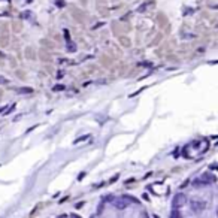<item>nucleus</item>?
<instances>
[{"label":"nucleus","mask_w":218,"mask_h":218,"mask_svg":"<svg viewBox=\"0 0 218 218\" xmlns=\"http://www.w3.org/2000/svg\"><path fill=\"white\" fill-rule=\"evenodd\" d=\"M209 169H211V170H215V169H217V164H215V163H212L211 166H209Z\"/></svg>","instance_id":"17"},{"label":"nucleus","mask_w":218,"mask_h":218,"mask_svg":"<svg viewBox=\"0 0 218 218\" xmlns=\"http://www.w3.org/2000/svg\"><path fill=\"white\" fill-rule=\"evenodd\" d=\"M16 93H20V94H31L33 88L31 87H21V88H16Z\"/></svg>","instance_id":"2"},{"label":"nucleus","mask_w":218,"mask_h":218,"mask_svg":"<svg viewBox=\"0 0 218 218\" xmlns=\"http://www.w3.org/2000/svg\"><path fill=\"white\" fill-rule=\"evenodd\" d=\"M120 178V175H118V173H117V175H114V176H112L111 179H109V184H114V182H117V179Z\"/></svg>","instance_id":"12"},{"label":"nucleus","mask_w":218,"mask_h":218,"mask_svg":"<svg viewBox=\"0 0 218 218\" xmlns=\"http://www.w3.org/2000/svg\"><path fill=\"white\" fill-rule=\"evenodd\" d=\"M139 66H142V67H152V64L150 62H142V63H139Z\"/></svg>","instance_id":"11"},{"label":"nucleus","mask_w":218,"mask_h":218,"mask_svg":"<svg viewBox=\"0 0 218 218\" xmlns=\"http://www.w3.org/2000/svg\"><path fill=\"white\" fill-rule=\"evenodd\" d=\"M82 206H84V202H79V203L76 205V209H79V208H82Z\"/></svg>","instance_id":"18"},{"label":"nucleus","mask_w":218,"mask_h":218,"mask_svg":"<svg viewBox=\"0 0 218 218\" xmlns=\"http://www.w3.org/2000/svg\"><path fill=\"white\" fill-rule=\"evenodd\" d=\"M66 49H67V52H75V51H76V45L70 40V42L66 43Z\"/></svg>","instance_id":"4"},{"label":"nucleus","mask_w":218,"mask_h":218,"mask_svg":"<svg viewBox=\"0 0 218 218\" xmlns=\"http://www.w3.org/2000/svg\"><path fill=\"white\" fill-rule=\"evenodd\" d=\"M85 176V172H82V173H79V176H78V181H82V178Z\"/></svg>","instance_id":"15"},{"label":"nucleus","mask_w":218,"mask_h":218,"mask_svg":"<svg viewBox=\"0 0 218 218\" xmlns=\"http://www.w3.org/2000/svg\"><path fill=\"white\" fill-rule=\"evenodd\" d=\"M64 90H66V87L62 85V84H57L54 88H52V91H64Z\"/></svg>","instance_id":"5"},{"label":"nucleus","mask_w":218,"mask_h":218,"mask_svg":"<svg viewBox=\"0 0 218 218\" xmlns=\"http://www.w3.org/2000/svg\"><path fill=\"white\" fill-rule=\"evenodd\" d=\"M0 2H8V3H9V2H11V0H0Z\"/></svg>","instance_id":"21"},{"label":"nucleus","mask_w":218,"mask_h":218,"mask_svg":"<svg viewBox=\"0 0 218 218\" xmlns=\"http://www.w3.org/2000/svg\"><path fill=\"white\" fill-rule=\"evenodd\" d=\"M3 84H9V79H8V78H5V76H2V75H0V85H3Z\"/></svg>","instance_id":"9"},{"label":"nucleus","mask_w":218,"mask_h":218,"mask_svg":"<svg viewBox=\"0 0 218 218\" xmlns=\"http://www.w3.org/2000/svg\"><path fill=\"white\" fill-rule=\"evenodd\" d=\"M150 3H151V2H145V3H144V5L141 6V8H139V9H137V12H144V11L146 9V8L150 6Z\"/></svg>","instance_id":"6"},{"label":"nucleus","mask_w":218,"mask_h":218,"mask_svg":"<svg viewBox=\"0 0 218 218\" xmlns=\"http://www.w3.org/2000/svg\"><path fill=\"white\" fill-rule=\"evenodd\" d=\"M178 215H179V212L176 211V209H173V211H172V214H170V217H169V218H179Z\"/></svg>","instance_id":"10"},{"label":"nucleus","mask_w":218,"mask_h":218,"mask_svg":"<svg viewBox=\"0 0 218 218\" xmlns=\"http://www.w3.org/2000/svg\"><path fill=\"white\" fill-rule=\"evenodd\" d=\"M63 76H64V72H62V70L57 73V78H58V79H60V78H63Z\"/></svg>","instance_id":"16"},{"label":"nucleus","mask_w":218,"mask_h":218,"mask_svg":"<svg viewBox=\"0 0 218 218\" xmlns=\"http://www.w3.org/2000/svg\"><path fill=\"white\" fill-rule=\"evenodd\" d=\"M185 194H182V193H178V194H175V197H173V202H172V206H173V209H178L179 206H182L185 203Z\"/></svg>","instance_id":"1"},{"label":"nucleus","mask_w":218,"mask_h":218,"mask_svg":"<svg viewBox=\"0 0 218 218\" xmlns=\"http://www.w3.org/2000/svg\"><path fill=\"white\" fill-rule=\"evenodd\" d=\"M133 181H135V178H130V179L126 181V184H130V182H133Z\"/></svg>","instance_id":"19"},{"label":"nucleus","mask_w":218,"mask_h":218,"mask_svg":"<svg viewBox=\"0 0 218 218\" xmlns=\"http://www.w3.org/2000/svg\"><path fill=\"white\" fill-rule=\"evenodd\" d=\"M87 139H90V135H82V136H79L78 139H75V141H73V145H78V144H81V142L87 141Z\"/></svg>","instance_id":"3"},{"label":"nucleus","mask_w":218,"mask_h":218,"mask_svg":"<svg viewBox=\"0 0 218 218\" xmlns=\"http://www.w3.org/2000/svg\"><path fill=\"white\" fill-rule=\"evenodd\" d=\"M15 108H16V105L14 103V105H11V108H9V111H5V115H9L11 112H14L15 111Z\"/></svg>","instance_id":"8"},{"label":"nucleus","mask_w":218,"mask_h":218,"mask_svg":"<svg viewBox=\"0 0 218 218\" xmlns=\"http://www.w3.org/2000/svg\"><path fill=\"white\" fill-rule=\"evenodd\" d=\"M191 12H193V9H187V11H185V14H184V15H188V14H191Z\"/></svg>","instance_id":"20"},{"label":"nucleus","mask_w":218,"mask_h":218,"mask_svg":"<svg viewBox=\"0 0 218 218\" xmlns=\"http://www.w3.org/2000/svg\"><path fill=\"white\" fill-rule=\"evenodd\" d=\"M102 25H105V23H103V21H102V23H97V24H94V25H93V29L96 30V29H99V27H102Z\"/></svg>","instance_id":"14"},{"label":"nucleus","mask_w":218,"mask_h":218,"mask_svg":"<svg viewBox=\"0 0 218 218\" xmlns=\"http://www.w3.org/2000/svg\"><path fill=\"white\" fill-rule=\"evenodd\" d=\"M21 15H23V18H30V15H31V12H30V11H27V12H23Z\"/></svg>","instance_id":"13"},{"label":"nucleus","mask_w":218,"mask_h":218,"mask_svg":"<svg viewBox=\"0 0 218 218\" xmlns=\"http://www.w3.org/2000/svg\"><path fill=\"white\" fill-rule=\"evenodd\" d=\"M55 6H57V8H64V6H66V2H64V0H55Z\"/></svg>","instance_id":"7"}]
</instances>
